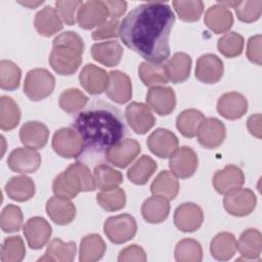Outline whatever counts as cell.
<instances>
[{
  "instance_id": "cell-1",
  "label": "cell",
  "mask_w": 262,
  "mask_h": 262,
  "mask_svg": "<svg viewBox=\"0 0 262 262\" xmlns=\"http://www.w3.org/2000/svg\"><path fill=\"white\" fill-rule=\"evenodd\" d=\"M175 15L169 4L149 1L134 7L122 19L123 43L146 61L163 62L170 56L169 37Z\"/></svg>"
},
{
  "instance_id": "cell-2",
  "label": "cell",
  "mask_w": 262,
  "mask_h": 262,
  "mask_svg": "<svg viewBox=\"0 0 262 262\" xmlns=\"http://www.w3.org/2000/svg\"><path fill=\"white\" fill-rule=\"evenodd\" d=\"M72 127L80 135L84 150L100 156L124 139L127 127L122 112L105 101H94L84 107L74 120Z\"/></svg>"
},
{
  "instance_id": "cell-3",
  "label": "cell",
  "mask_w": 262,
  "mask_h": 262,
  "mask_svg": "<svg viewBox=\"0 0 262 262\" xmlns=\"http://www.w3.org/2000/svg\"><path fill=\"white\" fill-rule=\"evenodd\" d=\"M83 39L75 32L68 31L56 36L52 42L49 63L58 75H73L82 62Z\"/></svg>"
},
{
  "instance_id": "cell-4",
  "label": "cell",
  "mask_w": 262,
  "mask_h": 262,
  "mask_svg": "<svg viewBox=\"0 0 262 262\" xmlns=\"http://www.w3.org/2000/svg\"><path fill=\"white\" fill-rule=\"evenodd\" d=\"M96 188L94 175L83 163L71 164L63 172L58 174L52 183L55 195L64 199H74L81 191H92Z\"/></svg>"
},
{
  "instance_id": "cell-5",
  "label": "cell",
  "mask_w": 262,
  "mask_h": 262,
  "mask_svg": "<svg viewBox=\"0 0 262 262\" xmlns=\"http://www.w3.org/2000/svg\"><path fill=\"white\" fill-rule=\"evenodd\" d=\"M55 86L53 75L46 69H33L28 72L25 83L24 93L29 99L39 101L49 96Z\"/></svg>"
},
{
  "instance_id": "cell-6",
  "label": "cell",
  "mask_w": 262,
  "mask_h": 262,
  "mask_svg": "<svg viewBox=\"0 0 262 262\" xmlns=\"http://www.w3.org/2000/svg\"><path fill=\"white\" fill-rule=\"evenodd\" d=\"M103 230L112 243L120 245L134 237L137 231V223L133 216L120 214L108 217L103 224Z\"/></svg>"
},
{
  "instance_id": "cell-7",
  "label": "cell",
  "mask_w": 262,
  "mask_h": 262,
  "mask_svg": "<svg viewBox=\"0 0 262 262\" xmlns=\"http://www.w3.org/2000/svg\"><path fill=\"white\" fill-rule=\"evenodd\" d=\"M52 147L58 156L67 159L79 158L84 150L82 139L73 128L58 129L53 135Z\"/></svg>"
},
{
  "instance_id": "cell-8",
  "label": "cell",
  "mask_w": 262,
  "mask_h": 262,
  "mask_svg": "<svg viewBox=\"0 0 262 262\" xmlns=\"http://www.w3.org/2000/svg\"><path fill=\"white\" fill-rule=\"evenodd\" d=\"M257 199L249 188H236L225 194L223 205L225 210L232 216L243 217L251 214L256 207Z\"/></svg>"
},
{
  "instance_id": "cell-9",
  "label": "cell",
  "mask_w": 262,
  "mask_h": 262,
  "mask_svg": "<svg viewBox=\"0 0 262 262\" xmlns=\"http://www.w3.org/2000/svg\"><path fill=\"white\" fill-rule=\"evenodd\" d=\"M169 158V167L172 173L178 178H189L198 169V156L189 146L177 148Z\"/></svg>"
},
{
  "instance_id": "cell-10",
  "label": "cell",
  "mask_w": 262,
  "mask_h": 262,
  "mask_svg": "<svg viewBox=\"0 0 262 262\" xmlns=\"http://www.w3.org/2000/svg\"><path fill=\"white\" fill-rule=\"evenodd\" d=\"M140 150L141 147L137 140L126 138L110 147L105 151V159L110 164L118 168H126L135 160Z\"/></svg>"
},
{
  "instance_id": "cell-11",
  "label": "cell",
  "mask_w": 262,
  "mask_h": 262,
  "mask_svg": "<svg viewBox=\"0 0 262 262\" xmlns=\"http://www.w3.org/2000/svg\"><path fill=\"white\" fill-rule=\"evenodd\" d=\"M125 116L128 125L137 134H145L156 123L149 107L141 102L134 101L129 103L126 106Z\"/></svg>"
},
{
  "instance_id": "cell-12",
  "label": "cell",
  "mask_w": 262,
  "mask_h": 262,
  "mask_svg": "<svg viewBox=\"0 0 262 262\" xmlns=\"http://www.w3.org/2000/svg\"><path fill=\"white\" fill-rule=\"evenodd\" d=\"M108 16V10L103 1H87L80 8L77 16L79 26L84 30L98 28L103 25Z\"/></svg>"
},
{
  "instance_id": "cell-13",
  "label": "cell",
  "mask_w": 262,
  "mask_h": 262,
  "mask_svg": "<svg viewBox=\"0 0 262 262\" xmlns=\"http://www.w3.org/2000/svg\"><path fill=\"white\" fill-rule=\"evenodd\" d=\"M204 220V213L200 206L193 203H183L174 212V224L183 232L198 230Z\"/></svg>"
},
{
  "instance_id": "cell-14",
  "label": "cell",
  "mask_w": 262,
  "mask_h": 262,
  "mask_svg": "<svg viewBox=\"0 0 262 262\" xmlns=\"http://www.w3.org/2000/svg\"><path fill=\"white\" fill-rule=\"evenodd\" d=\"M41 164V156L31 147H18L13 149L7 159L8 167L17 173H34Z\"/></svg>"
},
{
  "instance_id": "cell-15",
  "label": "cell",
  "mask_w": 262,
  "mask_h": 262,
  "mask_svg": "<svg viewBox=\"0 0 262 262\" xmlns=\"http://www.w3.org/2000/svg\"><path fill=\"white\" fill-rule=\"evenodd\" d=\"M146 103L158 115L167 116L175 108L176 95L171 87L154 86L146 94Z\"/></svg>"
},
{
  "instance_id": "cell-16",
  "label": "cell",
  "mask_w": 262,
  "mask_h": 262,
  "mask_svg": "<svg viewBox=\"0 0 262 262\" xmlns=\"http://www.w3.org/2000/svg\"><path fill=\"white\" fill-rule=\"evenodd\" d=\"M223 61L215 54H203L196 60L195 78L205 84H215L223 76Z\"/></svg>"
},
{
  "instance_id": "cell-17",
  "label": "cell",
  "mask_w": 262,
  "mask_h": 262,
  "mask_svg": "<svg viewBox=\"0 0 262 262\" xmlns=\"http://www.w3.org/2000/svg\"><path fill=\"white\" fill-rule=\"evenodd\" d=\"M52 229L50 224L42 217L30 218L24 226V234L31 249L39 250L49 241Z\"/></svg>"
},
{
  "instance_id": "cell-18",
  "label": "cell",
  "mask_w": 262,
  "mask_h": 262,
  "mask_svg": "<svg viewBox=\"0 0 262 262\" xmlns=\"http://www.w3.org/2000/svg\"><path fill=\"white\" fill-rule=\"evenodd\" d=\"M105 93L116 103L123 104L129 101L132 97V84L128 75L118 70L111 71Z\"/></svg>"
},
{
  "instance_id": "cell-19",
  "label": "cell",
  "mask_w": 262,
  "mask_h": 262,
  "mask_svg": "<svg viewBox=\"0 0 262 262\" xmlns=\"http://www.w3.org/2000/svg\"><path fill=\"white\" fill-rule=\"evenodd\" d=\"M149 150L159 158H169L178 147V138L168 129L158 128L147 138Z\"/></svg>"
},
{
  "instance_id": "cell-20",
  "label": "cell",
  "mask_w": 262,
  "mask_h": 262,
  "mask_svg": "<svg viewBox=\"0 0 262 262\" xmlns=\"http://www.w3.org/2000/svg\"><path fill=\"white\" fill-rule=\"evenodd\" d=\"M244 182V172L234 165H227L222 170H218L212 179L214 188L221 194H226L233 189L242 187Z\"/></svg>"
},
{
  "instance_id": "cell-21",
  "label": "cell",
  "mask_w": 262,
  "mask_h": 262,
  "mask_svg": "<svg viewBox=\"0 0 262 262\" xmlns=\"http://www.w3.org/2000/svg\"><path fill=\"white\" fill-rule=\"evenodd\" d=\"M226 130L224 124L216 118H207L202 124L199 133V143L205 148H216L225 139Z\"/></svg>"
},
{
  "instance_id": "cell-22",
  "label": "cell",
  "mask_w": 262,
  "mask_h": 262,
  "mask_svg": "<svg viewBox=\"0 0 262 262\" xmlns=\"http://www.w3.org/2000/svg\"><path fill=\"white\" fill-rule=\"evenodd\" d=\"M79 81L88 93L96 95L105 91L108 83V74L103 69L88 63L82 69Z\"/></svg>"
},
{
  "instance_id": "cell-23",
  "label": "cell",
  "mask_w": 262,
  "mask_h": 262,
  "mask_svg": "<svg viewBox=\"0 0 262 262\" xmlns=\"http://www.w3.org/2000/svg\"><path fill=\"white\" fill-rule=\"evenodd\" d=\"M217 111L225 119L237 120L247 113L248 100L238 92H227L219 97Z\"/></svg>"
},
{
  "instance_id": "cell-24",
  "label": "cell",
  "mask_w": 262,
  "mask_h": 262,
  "mask_svg": "<svg viewBox=\"0 0 262 262\" xmlns=\"http://www.w3.org/2000/svg\"><path fill=\"white\" fill-rule=\"evenodd\" d=\"M49 137V130L46 125L38 121H29L25 123L19 130L20 142L34 149L43 148Z\"/></svg>"
},
{
  "instance_id": "cell-25",
  "label": "cell",
  "mask_w": 262,
  "mask_h": 262,
  "mask_svg": "<svg viewBox=\"0 0 262 262\" xmlns=\"http://www.w3.org/2000/svg\"><path fill=\"white\" fill-rule=\"evenodd\" d=\"M204 23L215 34L226 33L233 24L232 12L219 3L214 4L205 12Z\"/></svg>"
},
{
  "instance_id": "cell-26",
  "label": "cell",
  "mask_w": 262,
  "mask_h": 262,
  "mask_svg": "<svg viewBox=\"0 0 262 262\" xmlns=\"http://www.w3.org/2000/svg\"><path fill=\"white\" fill-rule=\"evenodd\" d=\"M46 212L50 219L58 225L71 223L76 216V207L69 199L52 196L47 201Z\"/></svg>"
},
{
  "instance_id": "cell-27",
  "label": "cell",
  "mask_w": 262,
  "mask_h": 262,
  "mask_svg": "<svg viewBox=\"0 0 262 262\" xmlns=\"http://www.w3.org/2000/svg\"><path fill=\"white\" fill-rule=\"evenodd\" d=\"M34 26L38 34L43 37L54 35L63 27L57 10L51 6H45L36 13Z\"/></svg>"
},
{
  "instance_id": "cell-28",
  "label": "cell",
  "mask_w": 262,
  "mask_h": 262,
  "mask_svg": "<svg viewBox=\"0 0 262 262\" xmlns=\"http://www.w3.org/2000/svg\"><path fill=\"white\" fill-rule=\"evenodd\" d=\"M91 55L94 60L108 68L120 63L123 55V47L118 41H105L95 43L91 47Z\"/></svg>"
},
{
  "instance_id": "cell-29",
  "label": "cell",
  "mask_w": 262,
  "mask_h": 262,
  "mask_svg": "<svg viewBox=\"0 0 262 262\" xmlns=\"http://www.w3.org/2000/svg\"><path fill=\"white\" fill-rule=\"evenodd\" d=\"M236 250L245 260H260L262 251V235L255 228H248L242 232Z\"/></svg>"
},
{
  "instance_id": "cell-30",
  "label": "cell",
  "mask_w": 262,
  "mask_h": 262,
  "mask_svg": "<svg viewBox=\"0 0 262 262\" xmlns=\"http://www.w3.org/2000/svg\"><path fill=\"white\" fill-rule=\"evenodd\" d=\"M164 66L167 77L172 83H182L189 77L191 58L184 52H176Z\"/></svg>"
},
{
  "instance_id": "cell-31",
  "label": "cell",
  "mask_w": 262,
  "mask_h": 262,
  "mask_svg": "<svg viewBox=\"0 0 262 262\" xmlns=\"http://www.w3.org/2000/svg\"><path fill=\"white\" fill-rule=\"evenodd\" d=\"M170 212L169 200L154 195L146 199L141 206V214L148 223L158 224L167 219Z\"/></svg>"
},
{
  "instance_id": "cell-32",
  "label": "cell",
  "mask_w": 262,
  "mask_h": 262,
  "mask_svg": "<svg viewBox=\"0 0 262 262\" xmlns=\"http://www.w3.org/2000/svg\"><path fill=\"white\" fill-rule=\"evenodd\" d=\"M5 191L9 199L16 202H26L34 196L35 183L26 175L14 176L7 181Z\"/></svg>"
},
{
  "instance_id": "cell-33",
  "label": "cell",
  "mask_w": 262,
  "mask_h": 262,
  "mask_svg": "<svg viewBox=\"0 0 262 262\" xmlns=\"http://www.w3.org/2000/svg\"><path fill=\"white\" fill-rule=\"evenodd\" d=\"M150 191L154 195L163 196L167 200L176 198L179 191V181L170 171H161L150 185Z\"/></svg>"
},
{
  "instance_id": "cell-34",
  "label": "cell",
  "mask_w": 262,
  "mask_h": 262,
  "mask_svg": "<svg viewBox=\"0 0 262 262\" xmlns=\"http://www.w3.org/2000/svg\"><path fill=\"white\" fill-rule=\"evenodd\" d=\"M236 245V238L232 233L220 232L211 241L210 252L216 260L226 261L232 258L235 254Z\"/></svg>"
},
{
  "instance_id": "cell-35",
  "label": "cell",
  "mask_w": 262,
  "mask_h": 262,
  "mask_svg": "<svg viewBox=\"0 0 262 262\" xmlns=\"http://www.w3.org/2000/svg\"><path fill=\"white\" fill-rule=\"evenodd\" d=\"M105 244L99 234L85 235L80 244L79 260L82 262H94L102 258L105 252Z\"/></svg>"
},
{
  "instance_id": "cell-36",
  "label": "cell",
  "mask_w": 262,
  "mask_h": 262,
  "mask_svg": "<svg viewBox=\"0 0 262 262\" xmlns=\"http://www.w3.org/2000/svg\"><path fill=\"white\" fill-rule=\"evenodd\" d=\"M205 119L204 115L198 110H184L176 119V127L183 136L192 138L198 135Z\"/></svg>"
},
{
  "instance_id": "cell-37",
  "label": "cell",
  "mask_w": 262,
  "mask_h": 262,
  "mask_svg": "<svg viewBox=\"0 0 262 262\" xmlns=\"http://www.w3.org/2000/svg\"><path fill=\"white\" fill-rule=\"evenodd\" d=\"M76 251L77 247L75 242L64 243L60 238H54L47 246L45 256L41 257L39 260L71 262L76 256Z\"/></svg>"
},
{
  "instance_id": "cell-38",
  "label": "cell",
  "mask_w": 262,
  "mask_h": 262,
  "mask_svg": "<svg viewBox=\"0 0 262 262\" xmlns=\"http://www.w3.org/2000/svg\"><path fill=\"white\" fill-rule=\"evenodd\" d=\"M138 75L142 83L148 87L167 84L169 81L165 66L161 64L160 62H141L138 68Z\"/></svg>"
},
{
  "instance_id": "cell-39",
  "label": "cell",
  "mask_w": 262,
  "mask_h": 262,
  "mask_svg": "<svg viewBox=\"0 0 262 262\" xmlns=\"http://www.w3.org/2000/svg\"><path fill=\"white\" fill-rule=\"evenodd\" d=\"M157 170V163L148 156H141L128 170V179L137 185L145 184Z\"/></svg>"
},
{
  "instance_id": "cell-40",
  "label": "cell",
  "mask_w": 262,
  "mask_h": 262,
  "mask_svg": "<svg viewBox=\"0 0 262 262\" xmlns=\"http://www.w3.org/2000/svg\"><path fill=\"white\" fill-rule=\"evenodd\" d=\"M20 120V110L17 103L9 96L0 98V128L3 131L14 129Z\"/></svg>"
},
{
  "instance_id": "cell-41",
  "label": "cell",
  "mask_w": 262,
  "mask_h": 262,
  "mask_svg": "<svg viewBox=\"0 0 262 262\" xmlns=\"http://www.w3.org/2000/svg\"><path fill=\"white\" fill-rule=\"evenodd\" d=\"M94 179L96 187L101 190H110L118 187L123 181V175L120 171L108 165H98L94 168Z\"/></svg>"
},
{
  "instance_id": "cell-42",
  "label": "cell",
  "mask_w": 262,
  "mask_h": 262,
  "mask_svg": "<svg viewBox=\"0 0 262 262\" xmlns=\"http://www.w3.org/2000/svg\"><path fill=\"white\" fill-rule=\"evenodd\" d=\"M88 97L77 88H69L59 95V106L68 114L81 112L87 104Z\"/></svg>"
},
{
  "instance_id": "cell-43",
  "label": "cell",
  "mask_w": 262,
  "mask_h": 262,
  "mask_svg": "<svg viewBox=\"0 0 262 262\" xmlns=\"http://www.w3.org/2000/svg\"><path fill=\"white\" fill-rule=\"evenodd\" d=\"M203 259L201 244L192 238L181 239L175 248V260L178 262H200Z\"/></svg>"
},
{
  "instance_id": "cell-44",
  "label": "cell",
  "mask_w": 262,
  "mask_h": 262,
  "mask_svg": "<svg viewBox=\"0 0 262 262\" xmlns=\"http://www.w3.org/2000/svg\"><path fill=\"white\" fill-rule=\"evenodd\" d=\"M20 77L21 71L17 64L7 59L0 61V87L3 90L13 91L17 89Z\"/></svg>"
},
{
  "instance_id": "cell-45",
  "label": "cell",
  "mask_w": 262,
  "mask_h": 262,
  "mask_svg": "<svg viewBox=\"0 0 262 262\" xmlns=\"http://www.w3.org/2000/svg\"><path fill=\"white\" fill-rule=\"evenodd\" d=\"M96 201L105 211L115 212L125 207L126 194L123 188L118 186L110 190H101L97 193Z\"/></svg>"
},
{
  "instance_id": "cell-46",
  "label": "cell",
  "mask_w": 262,
  "mask_h": 262,
  "mask_svg": "<svg viewBox=\"0 0 262 262\" xmlns=\"http://www.w3.org/2000/svg\"><path fill=\"white\" fill-rule=\"evenodd\" d=\"M26 255V248L19 235L8 236L4 239L1 247L2 262H19Z\"/></svg>"
},
{
  "instance_id": "cell-47",
  "label": "cell",
  "mask_w": 262,
  "mask_h": 262,
  "mask_svg": "<svg viewBox=\"0 0 262 262\" xmlns=\"http://www.w3.org/2000/svg\"><path fill=\"white\" fill-rule=\"evenodd\" d=\"M245 40L242 35L236 32L225 33L217 43L218 50L226 57L232 58L242 54Z\"/></svg>"
},
{
  "instance_id": "cell-48",
  "label": "cell",
  "mask_w": 262,
  "mask_h": 262,
  "mask_svg": "<svg viewBox=\"0 0 262 262\" xmlns=\"http://www.w3.org/2000/svg\"><path fill=\"white\" fill-rule=\"evenodd\" d=\"M172 4L180 19L188 23L199 20L204 10V3L200 0H176Z\"/></svg>"
},
{
  "instance_id": "cell-49",
  "label": "cell",
  "mask_w": 262,
  "mask_h": 262,
  "mask_svg": "<svg viewBox=\"0 0 262 262\" xmlns=\"http://www.w3.org/2000/svg\"><path fill=\"white\" fill-rule=\"evenodd\" d=\"M23 219L24 217L20 208L9 204L2 210L0 216L1 229L8 233L18 231L23 225Z\"/></svg>"
},
{
  "instance_id": "cell-50",
  "label": "cell",
  "mask_w": 262,
  "mask_h": 262,
  "mask_svg": "<svg viewBox=\"0 0 262 262\" xmlns=\"http://www.w3.org/2000/svg\"><path fill=\"white\" fill-rule=\"evenodd\" d=\"M237 18L243 23L256 21L262 12V1H239V4L234 8Z\"/></svg>"
},
{
  "instance_id": "cell-51",
  "label": "cell",
  "mask_w": 262,
  "mask_h": 262,
  "mask_svg": "<svg viewBox=\"0 0 262 262\" xmlns=\"http://www.w3.org/2000/svg\"><path fill=\"white\" fill-rule=\"evenodd\" d=\"M84 2L81 0H63V1H56L55 6L56 10L61 18V20L68 25L73 26L77 21V16L80 8L83 6Z\"/></svg>"
},
{
  "instance_id": "cell-52",
  "label": "cell",
  "mask_w": 262,
  "mask_h": 262,
  "mask_svg": "<svg viewBox=\"0 0 262 262\" xmlns=\"http://www.w3.org/2000/svg\"><path fill=\"white\" fill-rule=\"evenodd\" d=\"M119 20H106L103 25L98 27L92 33V38L94 40H103L110 38H117L119 36Z\"/></svg>"
},
{
  "instance_id": "cell-53",
  "label": "cell",
  "mask_w": 262,
  "mask_h": 262,
  "mask_svg": "<svg viewBox=\"0 0 262 262\" xmlns=\"http://www.w3.org/2000/svg\"><path fill=\"white\" fill-rule=\"evenodd\" d=\"M118 261L127 262V261H146V255L144 250L138 245H131L123 249L118 257Z\"/></svg>"
},
{
  "instance_id": "cell-54",
  "label": "cell",
  "mask_w": 262,
  "mask_h": 262,
  "mask_svg": "<svg viewBox=\"0 0 262 262\" xmlns=\"http://www.w3.org/2000/svg\"><path fill=\"white\" fill-rule=\"evenodd\" d=\"M261 35L252 36L247 44V57L253 63L261 66L262 56H261Z\"/></svg>"
},
{
  "instance_id": "cell-55",
  "label": "cell",
  "mask_w": 262,
  "mask_h": 262,
  "mask_svg": "<svg viewBox=\"0 0 262 262\" xmlns=\"http://www.w3.org/2000/svg\"><path fill=\"white\" fill-rule=\"evenodd\" d=\"M107 10L108 16L113 20H118L126 11L127 9V2L126 1H117V0H107L104 2Z\"/></svg>"
},
{
  "instance_id": "cell-56",
  "label": "cell",
  "mask_w": 262,
  "mask_h": 262,
  "mask_svg": "<svg viewBox=\"0 0 262 262\" xmlns=\"http://www.w3.org/2000/svg\"><path fill=\"white\" fill-rule=\"evenodd\" d=\"M247 127L250 131V133L257 138H261V115L255 114L252 115L248 121H247Z\"/></svg>"
},
{
  "instance_id": "cell-57",
  "label": "cell",
  "mask_w": 262,
  "mask_h": 262,
  "mask_svg": "<svg viewBox=\"0 0 262 262\" xmlns=\"http://www.w3.org/2000/svg\"><path fill=\"white\" fill-rule=\"evenodd\" d=\"M19 4L24 5V6H27L29 8H35L37 7L38 5L42 4L43 1H18Z\"/></svg>"
}]
</instances>
